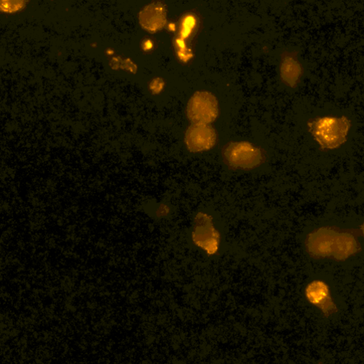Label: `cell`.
I'll return each instance as SVG.
<instances>
[{"mask_svg":"<svg viewBox=\"0 0 364 364\" xmlns=\"http://www.w3.org/2000/svg\"><path fill=\"white\" fill-rule=\"evenodd\" d=\"M301 75L299 63L291 57H286L281 67V76L289 86L294 87Z\"/></svg>","mask_w":364,"mask_h":364,"instance_id":"obj_10","label":"cell"},{"mask_svg":"<svg viewBox=\"0 0 364 364\" xmlns=\"http://www.w3.org/2000/svg\"><path fill=\"white\" fill-rule=\"evenodd\" d=\"M2 3L5 4V5L1 4V9L3 11L8 13H14L16 11H18L21 9H23L25 6L23 1H17V2H9V1H2Z\"/></svg>","mask_w":364,"mask_h":364,"instance_id":"obj_11","label":"cell"},{"mask_svg":"<svg viewBox=\"0 0 364 364\" xmlns=\"http://www.w3.org/2000/svg\"><path fill=\"white\" fill-rule=\"evenodd\" d=\"M309 131L322 149H333L346 141L350 121L346 117H325L308 123Z\"/></svg>","mask_w":364,"mask_h":364,"instance_id":"obj_1","label":"cell"},{"mask_svg":"<svg viewBox=\"0 0 364 364\" xmlns=\"http://www.w3.org/2000/svg\"><path fill=\"white\" fill-rule=\"evenodd\" d=\"M153 44L150 41H145L142 44V48L144 51H149L152 48Z\"/></svg>","mask_w":364,"mask_h":364,"instance_id":"obj_14","label":"cell"},{"mask_svg":"<svg viewBox=\"0 0 364 364\" xmlns=\"http://www.w3.org/2000/svg\"><path fill=\"white\" fill-rule=\"evenodd\" d=\"M195 18L193 17H188L186 19V22L184 23L183 31H182L181 32L182 38H187L189 36L190 32H191L192 29L195 26Z\"/></svg>","mask_w":364,"mask_h":364,"instance_id":"obj_12","label":"cell"},{"mask_svg":"<svg viewBox=\"0 0 364 364\" xmlns=\"http://www.w3.org/2000/svg\"><path fill=\"white\" fill-rule=\"evenodd\" d=\"M219 114L216 97L208 92H196L189 101L188 116L193 124H210Z\"/></svg>","mask_w":364,"mask_h":364,"instance_id":"obj_2","label":"cell"},{"mask_svg":"<svg viewBox=\"0 0 364 364\" xmlns=\"http://www.w3.org/2000/svg\"><path fill=\"white\" fill-rule=\"evenodd\" d=\"M358 250V244L353 235L348 233H338L333 256L336 259L345 260Z\"/></svg>","mask_w":364,"mask_h":364,"instance_id":"obj_9","label":"cell"},{"mask_svg":"<svg viewBox=\"0 0 364 364\" xmlns=\"http://www.w3.org/2000/svg\"><path fill=\"white\" fill-rule=\"evenodd\" d=\"M164 86V82L161 78L154 79L150 84V90L153 94L159 93Z\"/></svg>","mask_w":364,"mask_h":364,"instance_id":"obj_13","label":"cell"},{"mask_svg":"<svg viewBox=\"0 0 364 364\" xmlns=\"http://www.w3.org/2000/svg\"><path fill=\"white\" fill-rule=\"evenodd\" d=\"M193 238L194 242L209 255L217 253L220 236L213 226L212 217L205 213H199L197 215Z\"/></svg>","mask_w":364,"mask_h":364,"instance_id":"obj_4","label":"cell"},{"mask_svg":"<svg viewBox=\"0 0 364 364\" xmlns=\"http://www.w3.org/2000/svg\"><path fill=\"white\" fill-rule=\"evenodd\" d=\"M224 155L227 162L235 168H252L259 165L263 160L261 150L246 141L230 143Z\"/></svg>","mask_w":364,"mask_h":364,"instance_id":"obj_3","label":"cell"},{"mask_svg":"<svg viewBox=\"0 0 364 364\" xmlns=\"http://www.w3.org/2000/svg\"><path fill=\"white\" fill-rule=\"evenodd\" d=\"M362 231H363V234H364V224H363V226H362Z\"/></svg>","mask_w":364,"mask_h":364,"instance_id":"obj_15","label":"cell"},{"mask_svg":"<svg viewBox=\"0 0 364 364\" xmlns=\"http://www.w3.org/2000/svg\"><path fill=\"white\" fill-rule=\"evenodd\" d=\"M141 27L149 33H154L161 30L166 23V7L160 3H154L139 14Z\"/></svg>","mask_w":364,"mask_h":364,"instance_id":"obj_7","label":"cell"},{"mask_svg":"<svg viewBox=\"0 0 364 364\" xmlns=\"http://www.w3.org/2000/svg\"><path fill=\"white\" fill-rule=\"evenodd\" d=\"M217 140L215 129L210 124H193L186 135V143L192 152H200L213 148Z\"/></svg>","mask_w":364,"mask_h":364,"instance_id":"obj_6","label":"cell"},{"mask_svg":"<svg viewBox=\"0 0 364 364\" xmlns=\"http://www.w3.org/2000/svg\"><path fill=\"white\" fill-rule=\"evenodd\" d=\"M338 232L331 228H321L309 235L307 248L315 257H333L336 248Z\"/></svg>","mask_w":364,"mask_h":364,"instance_id":"obj_5","label":"cell"},{"mask_svg":"<svg viewBox=\"0 0 364 364\" xmlns=\"http://www.w3.org/2000/svg\"><path fill=\"white\" fill-rule=\"evenodd\" d=\"M309 301L324 310L334 307L329 294L328 286L323 282L315 281L311 283L306 290Z\"/></svg>","mask_w":364,"mask_h":364,"instance_id":"obj_8","label":"cell"}]
</instances>
